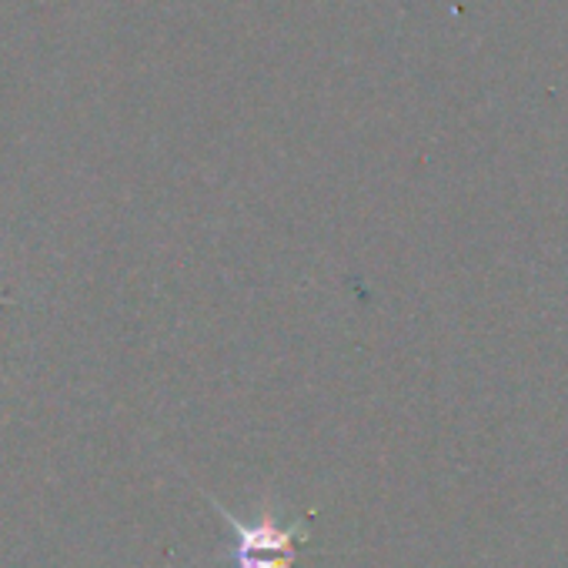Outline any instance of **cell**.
Masks as SVG:
<instances>
[{
	"mask_svg": "<svg viewBox=\"0 0 568 568\" xmlns=\"http://www.w3.org/2000/svg\"><path fill=\"white\" fill-rule=\"evenodd\" d=\"M214 508H217V515L231 525V531H234V545L231 548H237V551H254V555H295V545L298 541H308V528H298V521L295 525H277V515H274V505H271V498H264L261 501V511H257V518L254 521H241V518H234L224 505H217V498H211V495H204Z\"/></svg>",
	"mask_w": 568,
	"mask_h": 568,
	"instance_id": "cell-1",
	"label": "cell"
},
{
	"mask_svg": "<svg viewBox=\"0 0 568 568\" xmlns=\"http://www.w3.org/2000/svg\"><path fill=\"white\" fill-rule=\"evenodd\" d=\"M295 555H254V551H237L231 548L234 568H292Z\"/></svg>",
	"mask_w": 568,
	"mask_h": 568,
	"instance_id": "cell-2",
	"label": "cell"
}]
</instances>
